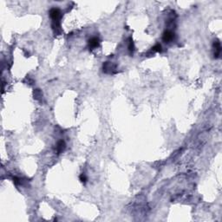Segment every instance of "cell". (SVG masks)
<instances>
[{"mask_svg":"<svg viewBox=\"0 0 222 222\" xmlns=\"http://www.w3.org/2000/svg\"><path fill=\"white\" fill-rule=\"evenodd\" d=\"M115 65L112 64L109 62H107L105 63H103V71L106 73H111L114 69H115Z\"/></svg>","mask_w":222,"mask_h":222,"instance_id":"cell-5","label":"cell"},{"mask_svg":"<svg viewBox=\"0 0 222 222\" xmlns=\"http://www.w3.org/2000/svg\"><path fill=\"white\" fill-rule=\"evenodd\" d=\"M99 44H100V40H99V38H92L89 41V48H91V49H95V48H96V47H98L99 46Z\"/></svg>","mask_w":222,"mask_h":222,"instance_id":"cell-4","label":"cell"},{"mask_svg":"<svg viewBox=\"0 0 222 222\" xmlns=\"http://www.w3.org/2000/svg\"><path fill=\"white\" fill-rule=\"evenodd\" d=\"M50 17L52 19V27L55 32L60 30V20L62 17V12L57 8H53L50 11Z\"/></svg>","mask_w":222,"mask_h":222,"instance_id":"cell-1","label":"cell"},{"mask_svg":"<svg viewBox=\"0 0 222 222\" xmlns=\"http://www.w3.org/2000/svg\"><path fill=\"white\" fill-rule=\"evenodd\" d=\"M66 144L64 142V141H59L57 144V147H56V149H57V152L58 154H61L64 149H65Z\"/></svg>","mask_w":222,"mask_h":222,"instance_id":"cell-6","label":"cell"},{"mask_svg":"<svg viewBox=\"0 0 222 222\" xmlns=\"http://www.w3.org/2000/svg\"><path fill=\"white\" fill-rule=\"evenodd\" d=\"M174 34L171 30H166L163 33V36H162V39L166 43L171 42L174 39Z\"/></svg>","mask_w":222,"mask_h":222,"instance_id":"cell-2","label":"cell"},{"mask_svg":"<svg viewBox=\"0 0 222 222\" xmlns=\"http://www.w3.org/2000/svg\"><path fill=\"white\" fill-rule=\"evenodd\" d=\"M213 48H214V57L216 58L219 57V55H220V52H221V45H220V43L219 41H216L214 42L213 44Z\"/></svg>","mask_w":222,"mask_h":222,"instance_id":"cell-3","label":"cell"},{"mask_svg":"<svg viewBox=\"0 0 222 222\" xmlns=\"http://www.w3.org/2000/svg\"><path fill=\"white\" fill-rule=\"evenodd\" d=\"M128 50L132 52L135 50V45H134V42L131 38H129V42H128Z\"/></svg>","mask_w":222,"mask_h":222,"instance_id":"cell-7","label":"cell"},{"mask_svg":"<svg viewBox=\"0 0 222 222\" xmlns=\"http://www.w3.org/2000/svg\"><path fill=\"white\" fill-rule=\"evenodd\" d=\"M87 176L85 175V174H81V176H80V180L82 181V182H86L87 181Z\"/></svg>","mask_w":222,"mask_h":222,"instance_id":"cell-8","label":"cell"}]
</instances>
